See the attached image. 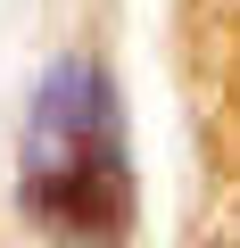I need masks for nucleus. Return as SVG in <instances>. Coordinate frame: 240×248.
I'll list each match as a JSON object with an SVG mask.
<instances>
[{"label": "nucleus", "instance_id": "f257e3e1", "mask_svg": "<svg viewBox=\"0 0 240 248\" xmlns=\"http://www.w3.org/2000/svg\"><path fill=\"white\" fill-rule=\"evenodd\" d=\"M17 215L58 248L133 240V141L99 58H50L17 141Z\"/></svg>", "mask_w": 240, "mask_h": 248}]
</instances>
